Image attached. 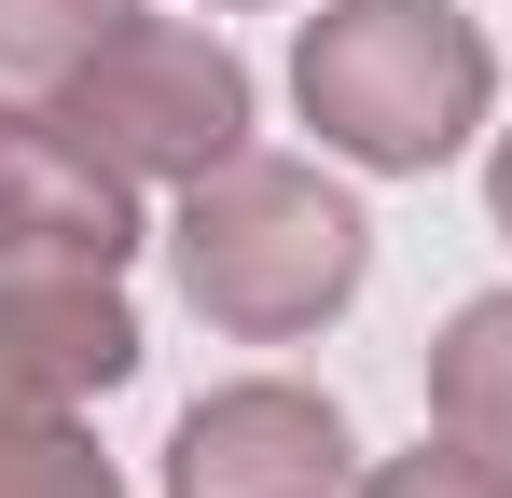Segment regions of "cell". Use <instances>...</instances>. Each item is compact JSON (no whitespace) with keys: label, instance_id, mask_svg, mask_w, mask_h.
Instances as JSON below:
<instances>
[{"label":"cell","instance_id":"6da1fadb","mask_svg":"<svg viewBox=\"0 0 512 498\" xmlns=\"http://www.w3.org/2000/svg\"><path fill=\"white\" fill-rule=\"evenodd\" d=\"M167 277L180 305L236 346H305L360 305L374 277V222L360 194L319 180L305 153H222L208 180H180V222H167Z\"/></svg>","mask_w":512,"mask_h":498},{"label":"cell","instance_id":"7a4b0ae2","mask_svg":"<svg viewBox=\"0 0 512 498\" xmlns=\"http://www.w3.org/2000/svg\"><path fill=\"white\" fill-rule=\"evenodd\" d=\"M291 97H305L319 153L374 166V180H429L485 139L499 56L457 0H319L291 42Z\"/></svg>","mask_w":512,"mask_h":498},{"label":"cell","instance_id":"3957f363","mask_svg":"<svg viewBox=\"0 0 512 498\" xmlns=\"http://www.w3.org/2000/svg\"><path fill=\"white\" fill-rule=\"evenodd\" d=\"M250 56L222 42V28H180V14H125L111 42H97V70L56 97V125L70 139H97V153L125 166L139 194L153 180H208L222 153H250Z\"/></svg>","mask_w":512,"mask_h":498},{"label":"cell","instance_id":"277c9868","mask_svg":"<svg viewBox=\"0 0 512 498\" xmlns=\"http://www.w3.org/2000/svg\"><path fill=\"white\" fill-rule=\"evenodd\" d=\"M167 498H360V429L333 388L236 374L167 429Z\"/></svg>","mask_w":512,"mask_h":498},{"label":"cell","instance_id":"5b68a950","mask_svg":"<svg viewBox=\"0 0 512 498\" xmlns=\"http://www.w3.org/2000/svg\"><path fill=\"white\" fill-rule=\"evenodd\" d=\"M139 180L70 139L56 111H0V277H56V263H84V277H125L139 263Z\"/></svg>","mask_w":512,"mask_h":498},{"label":"cell","instance_id":"8992f818","mask_svg":"<svg viewBox=\"0 0 512 498\" xmlns=\"http://www.w3.org/2000/svg\"><path fill=\"white\" fill-rule=\"evenodd\" d=\"M125 374H139L125 277H84V263L0 277V388H28V402H111Z\"/></svg>","mask_w":512,"mask_h":498},{"label":"cell","instance_id":"52a82bcc","mask_svg":"<svg viewBox=\"0 0 512 498\" xmlns=\"http://www.w3.org/2000/svg\"><path fill=\"white\" fill-rule=\"evenodd\" d=\"M429 429H457L471 457L512 471V291H471L429 332Z\"/></svg>","mask_w":512,"mask_h":498},{"label":"cell","instance_id":"ba28073f","mask_svg":"<svg viewBox=\"0 0 512 498\" xmlns=\"http://www.w3.org/2000/svg\"><path fill=\"white\" fill-rule=\"evenodd\" d=\"M139 0H0V111H56Z\"/></svg>","mask_w":512,"mask_h":498},{"label":"cell","instance_id":"9c48e42d","mask_svg":"<svg viewBox=\"0 0 512 498\" xmlns=\"http://www.w3.org/2000/svg\"><path fill=\"white\" fill-rule=\"evenodd\" d=\"M0 498H125V471L97 457L84 402H28V388H0Z\"/></svg>","mask_w":512,"mask_h":498},{"label":"cell","instance_id":"30bf717a","mask_svg":"<svg viewBox=\"0 0 512 498\" xmlns=\"http://www.w3.org/2000/svg\"><path fill=\"white\" fill-rule=\"evenodd\" d=\"M360 498H512V471H499V457H471L457 429H429L416 457H374Z\"/></svg>","mask_w":512,"mask_h":498},{"label":"cell","instance_id":"8fae6325","mask_svg":"<svg viewBox=\"0 0 512 498\" xmlns=\"http://www.w3.org/2000/svg\"><path fill=\"white\" fill-rule=\"evenodd\" d=\"M485 222L512 236V125H499V153H485Z\"/></svg>","mask_w":512,"mask_h":498},{"label":"cell","instance_id":"7c38bea8","mask_svg":"<svg viewBox=\"0 0 512 498\" xmlns=\"http://www.w3.org/2000/svg\"><path fill=\"white\" fill-rule=\"evenodd\" d=\"M208 14H250V0H208Z\"/></svg>","mask_w":512,"mask_h":498}]
</instances>
